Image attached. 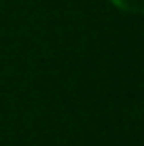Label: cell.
Here are the masks:
<instances>
[{
  "mask_svg": "<svg viewBox=\"0 0 144 146\" xmlns=\"http://www.w3.org/2000/svg\"><path fill=\"white\" fill-rule=\"evenodd\" d=\"M110 2L115 4L119 11H125V13L140 15L144 11V0H110Z\"/></svg>",
  "mask_w": 144,
  "mask_h": 146,
  "instance_id": "cell-1",
  "label": "cell"
}]
</instances>
